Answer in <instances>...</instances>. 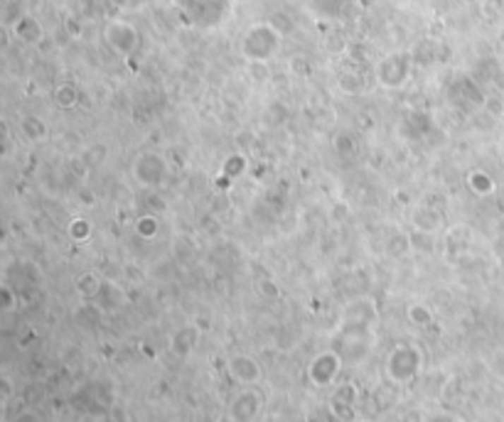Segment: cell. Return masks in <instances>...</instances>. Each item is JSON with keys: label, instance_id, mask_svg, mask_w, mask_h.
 I'll return each mask as SVG.
<instances>
[{"label": "cell", "instance_id": "1", "mask_svg": "<svg viewBox=\"0 0 504 422\" xmlns=\"http://www.w3.org/2000/svg\"><path fill=\"white\" fill-rule=\"evenodd\" d=\"M283 35L271 23H256L244 32L241 54L251 64H268L281 52Z\"/></svg>", "mask_w": 504, "mask_h": 422}, {"label": "cell", "instance_id": "2", "mask_svg": "<svg viewBox=\"0 0 504 422\" xmlns=\"http://www.w3.org/2000/svg\"><path fill=\"white\" fill-rule=\"evenodd\" d=\"M175 5L187 23L200 30L219 25L229 10V0H175Z\"/></svg>", "mask_w": 504, "mask_h": 422}, {"label": "cell", "instance_id": "3", "mask_svg": "<svg viewBox=\"0 0 504 422\" xmlns=\"http://www.w3.org/2000/svg\"><path fill=\"white\" fill-rule=\"evenodd\" d=\"M424 366V354L414 344H399L391 349L389 359H386V373L394 383H409L411 378H416Z\"/></svg>", "mask_w": 504, "mask_h": 422}, {"label": "cell", "instance_id": "4", "mask_svg": "<svg viewBox=\"0 0 504 422\" xmlns=\"http://www.w3.org/2000/svg\"><path fill=\"white\" fill-rule=\"evenodd\" d=\"M131 175H133V180L138 182V185L152 190V187H160L162 182L167 180V162L160 152L145 150L133 160Z\"/></svg>", "mask_w": 504, "mask_h": 422}, {"label": "cell", "instance_id": "5", "mask_svg": "<svg viewBox=\"0 0 504 422\" xmlns=\"http://www.w3.org/2000/svg\"><path fill=\"white\" fill-rule=\"evenodd\" d=\"M104 39L119 57H131L140 47V32L126 20H111L104 30Z\"/></svg>", "mask_w": 504, "mask_h": 422}, {"label": "cell", "instance_id": "6", "mask_svg": "<svg viewBox=\"0 0 504 422\" xmlns=\"http://www.w3.org/2000/svg\"><path fill=\"white\" fill-rule=\"evenodd\" d=\"M411 76V57L406 52L386 54L376 67V81L384 89H401Z\"/></svg>", "mask_w": 504, "mask_h": 422}, {"label": "cell", "instance_id": "7", "mask_svg": "<svg viewBox=\"0 0 504 422\" xmlns=\"http://www.w3.org/2000/svg\"><path fill=\"white\" fill-rule=\"evenodd\" d=\"M342 354L340 352H323L318 354L313 361H310L308 366V378L313 385H330L335 383V378L340 376V371H342Z\"/></svg>", "mask_w": 504, "mask_h": 422}, {"label": "cell", "instance_id": "8", "mask_svg": "<svg viewBox=\"0 0 504 422\" xmlns=\"http://www.w3.org/2000/svg\"><path fill=\"white\" fill-rule=\"evenodd\" d=\"M227 371H229V376H232V378L236 380V383H241V385L258 383L261 376H263L258 361L253 359V356H248V354H234L232 359L227 361Z\"/></svg>", "mask_w": 504, "mask_h": 422}, {"label": "cell", "instance_id": "9", "mask_svg": "<svg viewBox=\"0 0 504 422\" xmlns=\"http://www.w3.org/2000/svg\"><path fill=\"white\" fill-rule=\"evenodd\" d=\"M261 395L256 390H244L234 398L232 408H229V415H232L234 422H251L256 420V415L261 413Z\"/></svg>", "mask_w": 504, "mask_h": 422}, {"label": "cell", "instance_id": "10", "mask_svg": "<svg viewBox=\"0 0 504 422\" xmlns=\"http://www.w3.org/2000/svg\"><path fill=\"white\" fill-rule=\"evenodd\" d=\"M248 167V160L241 155V152H234V155H227L222 162V167H219V175H217V185L224 187L227 190L232 182H236L239 177L246 172Z\"/></svg>", "mask_w": 504, "mask_h": 422}, {"label": "cell", "instance_id": "11", "mask_svg": "<svg viewBox=\"0 0 504 422\" xmlns=\"http://www.w3.org/2000/svg\"><path fill=\"white\" fill-rule=\"evenodd\" d=\"M465 185L475 197H490L492 192H495V187H497L495 180H492L485 170H470L465 175Z\"/></svg>", "mask_w": 504, "mask_h": 422}, {"label": "cell", "instance_id": "12", "mask_svg": "<svg viewBox=\"0 0 504 422\" xmlns=\"http://www.w3.org/2000/svg\"><path fill=\"white\" fill-rule=\"evenodd\" d=\"M20 133L28 142H42L47 138V125L37 116H23L20 118Z\"/></svg>", "mask_w": 504, "mask_h": 422}, {"label": "cell", "instance_id": "13", "mask_svg": "<svg viewBox=\"0 0 504 422\" xmlns=\"http://www.w3.org/2000/svg\"><path fill=\"white\" fill-rule=\"evenodd\" d=\"M52 101L57 108L72 111L79 106V89H76L74 84H59L57 89L52 91Z\"/></svg>", "mask_w": 504, "mask_h": 422}, {"label": "cell", "instance_id": "14", "mask_svg": "<svg viewBox=\"0 0 504 422\" xmlns=\"http://www.w3.org/2000/svg\"><path fill=\"white\" fill-rule=\"evenodd\" d=\"M136 233H138V238H143V241L157 238V233H160V218H157L155 213H140V216L136 218Z\"/></svg>", "mask_w": 504, "mask_h": 422}, {"label": "cell", "instance_id": "15", "mask_svg": "<svg viewBox=\"0 0 504 422\" xmlns=\"http://www.w3.org/2000/svg\"><path fill=\"white\" fill-rule=\"evenodd\" d=\"M74 287H76V292H79L81 297L91 299V297H99V292H101V287H104V283H101V278L94 275V273H84V275L76 278Z\"/></svg>", "mask_w": 504, "mask_h": 422}, {"label": "cell", "instance_id": "16", "mask_svg": "<svg viewBox=\"0 0 504 422\" xmlns=\"http://www.w3.org/2000/svg\"><path fill=\"white\" fill-rule=\"evenodd\" d=\"M13 30L18 35V39H23V42H35V39L42 37V27H40V23L35 18H20Z\"/></svg>", "mask_w": 504, "mask_h": 422}, {"label": "cell", "instance_id": "17", "mask_svg": "<svg viewBox=\"0 0 504 422\" xmlns=\"http://www.w3.org/2000/svg\"><path fill=\"white\" fill-rule=\"evenodd\" d=\"M67 233H69V238H72V241L86 243V241L91 238V233H94V228H91V221H89V218L76 216V218H72V223H69Z\"/></svg>", "mask_w": 504, "mask_h": 422}, {"label": "cell", "instance_id": "18", "mask_svg": "<svg viewBox=\"0 0 504 422\" xmlns=\"http://www.w3.org/2000/svg\"><path fill=\"white\" fill-rule=\"evenodd\" d=\"M409 322L411 324H419V327H426V324H431L433 322V312L426 304H421V302H416V304H409Z\"/></svg>", "mask_w": 504, "mask_h": 422}, {"label": "cell", "instance_id": "19", "mask_svg": "<svg viewBox=\"0 0 504 422\" xmlns=\"http://www.w3.org/2000/svg\"><path fill=\"white\" fill-rule=\"evenodd\" d=\"M0 309H3V312H10V309H15V294H13V290H10L8 285H3V287H0Z\"/></svg>", "mask_w": 504, "mask_h": 422}]
</instances>
